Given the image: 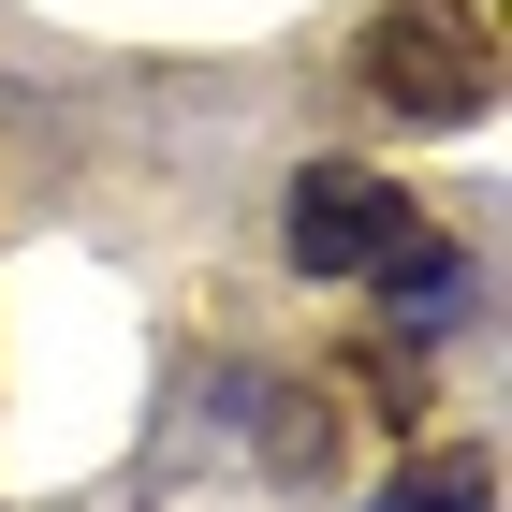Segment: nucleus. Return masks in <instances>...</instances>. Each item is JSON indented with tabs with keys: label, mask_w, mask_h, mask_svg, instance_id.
Wrapping results in <instances>:
<instances>
[{
	"label": "nucleus",
	"mask_w": 512,
	"mask_h": 512,
	"mask_svg": "<svg viewBox=\"0 0 512 512\" xmlns=\"http://www.w3.org/2000/svg\"><path fill=\"white\" fill-rule=\"evenodd\" d=\"M278 235H293V278H381L395 308H410V293H454V249H439V220L410 191H395V176H366V161H308V176H293V205H278Z\"/></svg>",
	"instance_id": "obj_1"
},
{
	"label": "nucleus",
	"mask_w": 512,
	"mask_h": 512,
	"mask_svg": "<svg viewBox=\"0 0 512 512\" xmlns=\"http://www.w3.org/2000/svg\"><path fill=\"white\" fill-rule=\"evenodd\" d=\"M366 88H381L410 132H469L498 103V44H483L469 0H381L366 15Z\"/></svg>",
	"instance_id": "obj_2"
},
{
	"label": "nucleus",
	"mask_w": 512,
	"mask_h": 512,
	"mask_svg": "<svg viewBox=\"0 0 512 512\" xmlns=\"http://www.w3.org/2000/svg\"><path fill=\"white\" fill-rule=\"evenodd\" d=\"M381 512H483V454H425V469H395Z\"/></svg>",
	"instance_id": "obj_3"
}]
</instances>
